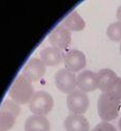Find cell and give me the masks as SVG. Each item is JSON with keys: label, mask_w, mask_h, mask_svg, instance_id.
I'll use <instances>...</instances> for the list:
<instances>
[{"label": "cell", "mask_w": 121, "mask_h": 131, "mask_svg": "<svg viewBox=\"0 0 121 131\" xmlns=\"http://www.w3.org/2000/svg\"><path fill=\"white\" fill-rule=\"evenodd\" d=\"M98 88L102 93H108L121 101V78H119L115 71L108 68L101 69L97 72Z\"/></svg>", "instance_id": "obj_1"}, {"label": "cell", "mask_w": 121, "mask_h": 131, "mask_svg": "<svg viewBox=\"0 0 121 131\" xmlns=\"http://www.w3.org/2000/svg\"><path fill=\"white\" fill-rule=\"evenodd\" d=\"M8 94L11 99L18 104H26L30 103L33 95L35 94L34 87L32 83L24 78L23 75H19L10 88Z\"/></svg>", "instance_id": "obj_2"}, {"label": "cell", "mask_w": 121, "mask_h": 131, "mask_svg": "<svg viewBox=\"0 0 121 131\" xmlns=\"http://www.w3.org/2000/svg\"><path fill=\"white\" fill-rule=\"evenodd\" d=\"M97 107L98 114L101 119H103V122H109L118 116L121 103L113 95L108 93H102L98 99Z\"/></svg>", "instance_id": "obj_3"}, {"label": "cell", "mask_w": 121, "mask_h": 131, "mask_svg": "<svg viewBox=\"0 0 121 131\" xmlns=\"http://www.w3.org/2000/svg\"><path fill=\"white\" fill-rule=\"evenodd\" d=\"M54 100L52 95L46 91L40 90L35 92V94L33 95L32 100L29 103V108L34 114L44 116L52 110Z\"/></svg>", "instance_id": "obj_4"}, {"label": "cell", "mask_w": 121, "mask_h": 131, "mask_svg": "<svg viewBox=\"0 0 121 131\" xmlns=\"http://www.w3.org/2000/svg\"><path fill=\"white\" fill-rule=\"evenodd\" d=\"M69 110L74 114H83L90 105L89 96L81 90H74L67 97Z\"/></svg>", "instance_id": "obj_5"}, {"label": "cell", "mask_w": 121, "mask_h": 131, "mask_svg": "<svg viewBox=\"0 0 121 131\" xmlns=\"http://www.w3.org/2000/svg\"><path fill=\"white\" fill-rule=\"evenodd\" d=\"M55 84L63 93H71L77 87V77L68 69H60L55 74Z\"/></svg>", "instance_id": "obj_6"}, {"label": "cell", "mask_w": 121, "mask_h": 131, "mask_svg": "<svg viewBox=\"0 0 121 131\" xmlns=\"http://www.w3.org/2000/svg\"><path fill=\"white\" fill-rule=\"evenodd\" d=\"M63 62L65 69L72 72H77L83 69L86 65L85 54L78 49H69L64 53Z\"/></svg>", "instance_id": "obj_7"}, {"label": "cell", "mask_w": 121, "mask_h": 131, "mask_svg": "<svg viewBox=\"0 0 121 131\" xmlns=\"http://www.w3.org/2000/svg\"><path fill=\"white\" fill-rule=\"evenodd\" d=\"M50 42L53 47L59 50H65L71 45L72 35L71 31L63 27L62 25H58L55 28L50 36Z\"/></svg>", "instance_id": "obj_8"}, {"label": "cell", "mask_w": 121, "mask_h": 131, "mask_svg": "<svg viewBox=\"0 0 121 131\" xmlns=\"http://www.w3.org/2000/svg\"><path fill=\"white\" fill-rule=\"evenodd\" d=\"M45 72V65L38 58H32L24 66L22 75L31 83L39 81Z\"/></svg>", "instance_id": "obj_9"}, {"label": "cell", "mask_w": 121, "mask_h": 131, "mask_svg": "<svg viewBox=\"0 0 121 131\" xmlns=\"http://www.w3.org/2000/svg\"><path fill=\"white\" fill-rule=\"evenodd\" d=\"M77 87L83 92L94 91L98 88L97 73L91 70H83L77 75Z\"/></svg>", "instance_id": "obj_10"}, {"label": "cell", "mask_w": 121, "mask_h": 131, "mask_svg": "<svg viewBox=\"0 0 121 131\" xmlns=\"http://www.w3.org/2000/svg\"><path fill=\"white\" fill-rule=\"evenodd\" d=\"M64 128L67 131H89V121L82 114H70L64 121Z\"/></svg>", "instance_id": "obj_11"}, {"label": "cell", "mask_w": 121, "mask_h": 131, "mask_svg": "<svg viewBox=\"0 0 121 131\" xmlns=\"http://www.w3.org/2000/svg\"><path fill=\"white\" fill-rule=\"evenodd\" d=\"M24 131H50V123L45 116L31 115L25 121Z\"/></svg>", "instance_id": "obj_12"}, {"label": "cell", "mask_w": 121, "mask_h": 131, "mask_svg": "<svg viewBox=\"0 0 121 131\" xmlns=\"http://www.w3.org/2000/svg\"><path fill=\"white\" fill-rule=\"evenodd\" d=\"M62 59L61 52L55 47H45L40 51V60L46 66H56Z\"/></svg>", "instance_id": "obj_13"}, {"label": "cell", "mask_w": 121, "mask_h": 131, "mask_svg": "<svg viewBox=\"0 0 121 131\" xmlns=\"http://www.w3.org/2000/svg\"><path fill=\"white\" fill-rule=\"evenodd\" d=\"M62 26L65 27L69 30H74V31H80L84 29L85 27V22L82 19V17L78 14V12H72L69 14L65 19L62 21Z\"/></svg>", "instance_id": "obj_14"}, {"label": "cell", "mask_w": 121, "mask_h": 131, "mask_svg": "<svg viewBox=\"0 0 121 131\" xmlns=\"http://www.w3.org/2000/svg\"><path fill=\"white\" fill-rule=\"evenodd\" d=\"M16 123V116L11 112L0 110V131H8Z\"/></svg>", "instance_id": "obj_15"}, {"label": "cell", "mask_w": 121, "mask_h": 131, "mask_svg": "<svg viewBox=\"0 0 121 131\" xmlns=\"http://www.w3.org/2000/svg\"><path fill=\"white\" fill-rule=\"evenodd\" d=\"M106 35L112 41H121V22H114L106 29Z\"/></svg>", "instance_id": "obj_16"}, {"label": "cell", "mask_w": 121, "mask_h": 131, "mask_svg": "<svg viewBox=\"0 0 121 131\" xmlns=\"http://www.w3.org/2000/svg\"><path fill=\"white\" fill-rule=\"evenodd\" d=\"M0 110H4V111H7V112H11L12 114H14L16 117L18 116V114L20 113V106L18 103H16L15 101H12V100H5L3 102V104L1 105V108Z\"/></svg>", "instance_id": "obj_17"}, {"label": "cell", "mask_w": 121, "mask_h": 131, "mask_svg": "<svg viewBox=\"0 0 121 131\" xmlns=\"http://www.w3.org/2000/svg\"><path fill=\"white\" fill-rule=\"evenodd\" d=\"M91 131H117L116 128L107 122H101L96 125Z\"/></svg>", "instance_id": "obj_18"}, {"label": "cell", "mask_w": 121, "mask_h": 131, "mask_svg": "<svg viewBox=\"0 0 121 131\" xmlns=\"http://www.w3.org/2000/svg\"><path fill=\"white\" fill-rule=\"evenodd\" d=\"M116 16H117V19L119 20V22H121V5H120V6L118 7V9H117Z\"/></svg>", "instance_id": "obj_19"}, {"label": "cell", "mask_w": 121, "mask_h": 131, "mask_svg": "<svg viewBox=\"0 0 121 131\" xmlns=\"http://www.w3.org/2000/svg\"><path fill=\"white\" fill-rule=\"evenodd\" d=\"M119 129H120V131H121V117H120V119H119Z\"/></svg>", "instance_id": "obj_20"}, {"label": "cell", "mask_w": 121, "mask_h": 131, "mask_svg": "<svg viewBox=\"0 0 121 131\" xmlns=\"http://www.w3.org/2000/svg\"><path fill=\"white\" fill-rule=\"evenodd\" d=\"M120 52H121V44H120Z\"/></svg>", "instance_id": "obj_21"}]
</instances>
